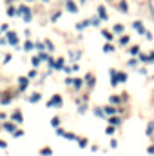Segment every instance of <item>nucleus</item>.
<instances>
[{
    "mask_svg": "<svg viewBox=\"0 0 154 156\" xmlns=\"http://www.w3.org/2000/svg\"><path fill=\"white\" fill-rule=\"evenodd\" d=\"M60 104H62V100H60V96H54V98H53V100L49 102V107H51V105H60Z\"/></svg>",
    "mask_w": 154,
    "mask_h": 156,
    "instance_id": "obj_1",
    "label": "nucleus"
},
{
    "mask_svg": "<svg viewBox=\"0 0 154 156\" xmlns=\"http://www.w3.org/2000/svg\"><path fill=\"white\" fill-rule=\"evenodd\" d=\"M67 9H69L71 13H76V6H74L73 2H67Z\"/></svg>",
    "mask_w": 154,
    "mask_h": 156,
    "instance_id": "obj_2",
    "label": "nucleus"
},
{
    "mask_svg": "<svg viewBox=\"0 0 154 156\" xmlns=\"http://www.w3.org/2000/svg\"><path fill=\"white\" fill-rule=\"evenodd\" d=\"M98 13H100V16L103 18V20H107V15H105V9L103 7H98Z\"/></svg>",
    "mask_w": 154,
    "mask_h": 156,
    "instance_id": "obj_3",
    "label": "nucleus"
},
{
    "mask_svg": "<svg viewBox=\"0 0 154 156\" xmlns=\"http://www.w3.org/2000/svg\"><path fill=\"white\" fill-rule=\"evenodd\" d=\"M116 80H120V82H125V80H127V76H125V74H118V78H116Z\"/></svg>",
    "mask_w": 154,
    "mask_h": 156,
    "instance_id": "obj_4",
    "label": "nucleus"
},
{
    "mask_svg": "<svg viewBox=\"0 0 154 156\" xmlns=\"http://www.w3.org/2000/svg\"><path fill=\"white\" fill-rule=\"evenodd\" d=\"M36 100H40V94H33L31 96V102H36Z\"/></svg>",
    "mask_w": 154,
    "mask_h": 156,
    "instance_id": "obj_5",
    "label": "nucleus"
},
{
    "mask_svg": "<svg viewBox=\"0 0 154 156\" xmlns=\"http://www.w3.org/2000/svg\"><path fill=\"white\" fill-rule=\"evenodd\" d=\"M9 42H11V44H16V36H15V35L9 36Z\"/></svg>",
    "mask_w": 154,
    "mask_h": 156,
    "instance_id": "obj_6",
    "label": "nucleus"
},
{
    "mask_svg": "<svg viewBox=\"0 0 154 156\" xmlns=\"http://www.w3.org/2000/svg\"><path fill=\"white\" fill-rule=\"evenodd\" d=\"M134 27H136L138 31H143V26H141V24H138V22H136V24H134Z\"/></svg>",
    "mask_w": 154,
    "mask_h": 156,
    "instance_id": "obj_7",
    "label": "nucleus"
},
{
    "mask_svg": "<svg viewBox=\"0 0 154 156\" xmlns=\"http://www.w3.org/2000/svg\"><path fill=\"white\" fill-rule=\"evenodd\" d=\"M103 36H105V38H107V40H109V38H112V35H111V33H109V31H103Z\"/></svg>",
    "mask_w": 154,
    "mask_h": 156,
    "instance_id": "obj_8",
    "label": "nucleus"
},
{
    "mask_svg": "<svg viewBox=\"0 0 154 156\" xmlns=\"http://www.w3.org/2000/svg\"><path fill=\"white\" fill-rule=\"evenodd\" d=\"M51 124H53V125L56 127V125H58V124H60V120H58V118H53V122H51Z\"/></svg>",
    "mask_w": 154,
    "mask_h": 156,
    "instance_id": "obj_9",
    "label": "nucleus"
},
{
    "mask_svg": "<svg viewBox=\"0 0 154 156\" xmlns=\"http://www.w3.org/2000/svg\"><path fill=\"white\" fill-rule=\"evenodd\" d=\"M114 31H116V33H122V31H123V27H122V26H116V27H114Z\"/></svg>",
    "mask_w": 154,
    "mask_h": 156,
    "instance_id": "obj_10",
    "label": "nucleus"
},
{
    "mask_svg": "<svg viewBox=\"0 0 154 156\" xmlns=\"http://www.w3.org/2000/svg\"><path fill=\"white\" fill-rule=\"evenodd\" d=\"M105 53H109V51H112V46H105V49H103Z\"/></svg>",
    "mask_w": 154,
    "mask_h": 156,
    "instance_id": "obj_11",
    "label": "nucleus"
}]
</instances>
